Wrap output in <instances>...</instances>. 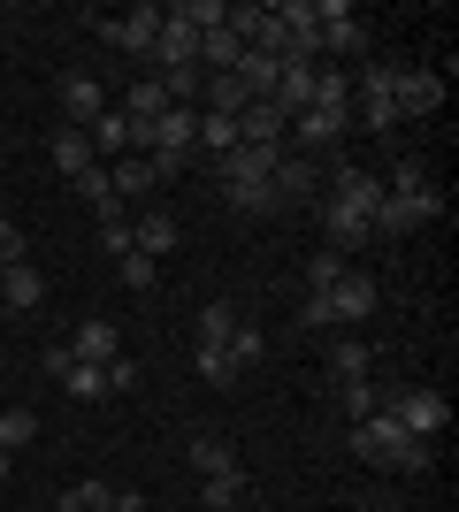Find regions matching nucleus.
<instances>
[{
  "label": "nucleus",
  "mask_w": 459,
  "mask_h": 512,
  "mask_svg": "<svg viewBox=\"0 0 459 512\" xmlns=\"http://www.w3.org/2000/svg\"><path fill=\"white\" fill-rule=\"evenodd\" d=\"M345 444L360 451L368 467H398V474L429 467V444H421V436H406V428L391 421V406H375L368 421H345Z\"/></svg>",
  "instance_id": "obj_1"
},
{
  "label": "nucleus",
  "mask_w": 459,
  "mask_h": 512,
  "mask_svg": "<svg viewBox=\"0 0 459 512\" xmlns=\"http://www.w3.org/2000/svg\"><path fill=\"white\" fill-rule=\"evenodd\" d=\"M444 214V192L437 184H383V207H375V237H406L421 222Z\"/></svg>",
  "instance_id": "obj_2"
},
{
  "label": "nucleus",
  "mask_w": 459,
  "mask_h": 512,
  "mask_svg": "<svg viewBox=\"0 0 459 512\" xmlns=\"http://www.w3.org/2000/svg\"><path fill=\"white\" fill-rule=\"evenodd\" d=\"M383 406H391V421L406 428V436H421V444H437L444 428H452V406H444V390H391Z\"/></svg>",
  "instance_id": "obj_3"
},
{
  "label": "nucleus",
  "mask_w": 459,
  "mask_h": 512,
  "mask_svg": "<svg viewBox=\"0 0 459 512\" xmlns=\"http://www.w3.org/2000/svg\"><path fill=\"white\" fill-rule=\"evenodd\" d=\"M375 299H383V291H375V276H368V268H345V276H337V283L322 291L329 329H352V321H368V314H375Z\"/></svg>",
  "instance_id": "obj_4"
},
{
  "label": "nucleus",
  "mask_w": 459,
  "mask_h": 512,
  "mask_svg": "<svg viewBox=\"0 0 459 512\" xmlns=\"http://www.w3.org/2000/svg\"><path fill=\"white\" fill-rule=\"evenodd\" d=\"M54 100H62L69 130H92L100 115H108V92H100V77H92V69H62V77H54Z\"/></svg>",
  "instance_id": "obj_5"
},
{
  "label": "nucleus",
  "mask_w": 459,
  "mask_h": 512,
  "mask_svg": "<svg viewBox=\"0 0 459 512\" xmlns=\"http://www.w3.org/2000/svg\"><path fill=\"white\" fill-rule=\"evenodd\" d=\"M352 138V107H299V115H291V138L284 146H345Z\"/></svg>",
  "instance_id": "obj_6"
},
{
  "label": "nucleus",
  "mask_w": 459,
  "mask_h": 512,
  "mask_svg": "<svg viewBox=\"0 0 459 512\" xmlns=\"http://www.w3.org/2000/svg\"><path fill=\"white\" fill-rule=\"evenodd\" d=\"M153 69H199V31L176 8H161V31H153V54H146Z\"/></svg>",
  "instance_id": "obj_7"
},
{
  "label": "nucleus",
  "mask_w": 459,
  "mask_h": 512,
  "mask_svg": "<svg viewBox=\"0 0 459 512\" xmlns=\"http://www.w3.org/2000/svg\"><path fill=\"white\" fill-rule=\"evenodd\" d=\"M92 31H100V39H108L115 54H138V62H146V54H153V31H161V8H131V16H100Z\"/></svg>",
  "instance_id": "obj_8"
},
{
  "label": "nucleus",
  "mask_w": 459,
  "mask_h": 512,
  "mask_svg": "<svg viewBox=\"0 0 459 512\" xmlns=\"http://www.w3.org/2000/svg\"><path fill=\"white\" fill-rule=\"evenodd\" d=\"M391 100H398V123H406V115H437L444 77L437 69H391Z\"/></svg>",
  "instance_id": "obj_9"
},
{
  "label": "nucleus",
  "mask_w": 459,
  "mask_h": 512,
  "mask_svg": "<svg viewBox=\"0 0 459 512\" xmlns=\"http://www.w3.org/2000/svg\"><path fill=\"white\" fill-rule=\"evenodd\" d=\"M176 245H184L176 214H169V207H138V222H131V253H146V260H169Z\"/></svg>",
  "instance_id": "obj_10"
},
{
  "label": "nucleus",
  "mask_w": 459,
  "mask_h": 512,
  "mask_svg": "<svg viewBox=\"0 0 459 512\" xmlns=\"http://www.w3.org/2000/svg\"><path fill=\"white\" fill-rule=\"evenodd\" d=\"M268 199H276V214H284V207H299V199H314V161L284 146V161L268 169Z\"/></svg>",
  "instance_id": "obj_11"
},
{
  "label": "nucleus",
  "mask_w": 459,
  "mask_h": 512,
  "mask_svg": "<svg viewBox=\"0 0 459 512\" xmlns=\"http://www.w3.org/2000/svg\"><path fill=\"white\" fill-rule=\"evenodd\" d=\"M329 199H337V207H352V214H368V230H375V207H383V176L375 169H337V184H329Z\"/></svg>",
  "instance_id": "obj_12"
},
{
  "label": "nucleus",
  "mask_w": 459,
  "mask_h": 512,
  "mask_svg": "<svg viewBox=\"0 0 459 512\" xmlns=\"http://www.w3.org/2000/svg\"><path fill=\"white\" fill-rule=\"evenodd\" d=\"M85 138H92V153H115V161H123V153H146V123H131L123 107H108Z\"/></svg>",
  "instance_id": "obj_13"
},
{
  "label": "nucleus",
  "mask_w": 459,
  "mask_h": 512,
  "mask_svg": "<svg viewBox=\"0 0 459 512\" xmlns=\"http://www.w3.org/2000/svg\"><path fill=\"white\" fill-rule=\"evenodd\" d=\"M322 237H329V253H360V245H375V230H368V214H352V207H337V199H322Z\"/></svg>",
  "instance_id": "obj_14"
},
{
  "label": "nucleus",
  "mask_w": 459,
  "mask_h": 512,
  "mask_svg": "<svg viewBox=\"0 0 459 512\" xmlns=\"http://www.w3.org/2000/svg\"><path fill=\"white\" fill-rule=\"evenodd\" d=\"M284 138H291V115L276 100H253L238 115V146H284Z\"/></svg>",
  "instance_id": "obj_15"
},
{
  "label": "nucleus",
  "mask_w": 459,
  "mask_h": 512,
  "mask_svg": "<svg viewBox=\"0 0 459 512\" xmlns=\"http://www.w3.org/2000/svg\"><path fill=\"white\" fill-rule=\"evenodd\" d=\"M46 153H54V169H62L69 176V184H77V176H85V169H100V153H92V138H85V130H54V138H46Z\"/></svg>",
  "instance_id": "obj_16"
},
{
  "label": "nucleus",
  "mask_w": 459,
  "mask_h": 512,
  "mask_svg": "<svg viewBox=\"0 0 459 512\" xmlns=\"http://www.w3.org/2000/svg\"><path fill=\"white\" fill-rule=\"evenodd\" d=\"M0 299H8V314H31V306H46V276L31 260H16V268H0Z\"/></svg>",
  "instance_id": "obj_17"
},
{
  "label": "nucleus",
  "mask_w": 459,
  "mask_h": 512,
  "mask_svg": "<svg viewBox=\"0 0 459 512\" xmlns=\"http://www.w3.org/2000/svg\"><path fill=\"white\" fill-rule=\"evenodd\" d=\"M115 352H123V329H115V321H85L77 344H69V360H85V367H108Z\"/></svg>",
  "instance_id": "obj_18"
},
{
  "label": "nucleus",
  "mask_w": 459,
  "mask_h": 512,
  "mask_svg": "<svg viewBox=\"0 0 459 512\" xmlns=\"http://www.w3.org/2000/svg\"><path fill=\"white\" fill-rule=\"evenodd\" d=\"M245 467H230V474H199V512H238L245 505Z\"/></svg>",
  "instance_id": "obj_19"
},
{
  "label": "nucleus",
  "mask_w": 459,
  "mask_h": 512,
  "mask_svg": "<svg viewBox=\"0 0 459 512\" xmlns=\"http://www.w3.org/2000/svg\"><path fill=\"white\" fill-rule=\"evenodd\" d=\"M108 176H115V199H153V192H161V169H153L146 153H123Z\"/></svg>",
  "instance_id": "obj_20"
},
{
  "label": "nucleus",
  "mask_w": 459,
  "mask_h": 512,
  "mask_svg": "<svg viewBox=\"0 0 459 512\" xmlns=\"http://www.w3.org/2000/svg\"><path fill=\"white\" fill-rule=\"evenodd\" d=\"M368 367H375V352L360 337H337V344H329V390H337V383H368Z\"/></svg>",
  "instance_id": "obj_21"
},
{
  "label": "nucleus",
  "mask_w": 459,
  "mask_h": 512,
  "mask_svg": "<svg viewBox=\"0 0 459 512\" xmlns=\"http://www.w3.org/2000/svg\"><path fill=\"white\" fill-rule=\"evenodd\" d=\"M222 207H230V214H276L268 176H222Z\"/></svg>",
  "instance_id": "obj_22"
},
{
  "label": "nucleus",
  "mask_w": 459,
  "mask_h": 512,
  "mask_svg": "<svg viewBox=\"0 0 459 512\" xmlns=\"http://www.w3.org/2000/svg\"><path fill=\"white\" fill-rule=\"evenodd\" d=\"M77 199H85L100 222H108V214H131L123 199H115V176H108V169H85V176H77Z\"/></svg>",
  "instance_id": "obj_23"
},
{
  "label": "nucleus",
  "mask_w": 459,
  "mask_h": 512,
  "mask_svg": "<svg viewBox=\"0 0 459 512\" xmlns=\"http://www.w3.org/2000/svg\"><path fill=\"white\" fill-rule=\"evenodd\" d=\"M62 390L77 398V406H100V398H108V367H85V360H69V367H62Z\"/></svg>",
  "instance_id": "obj_24"
},
{
  "label": "nucleus",
  "mask_w": 459,
  "mask_h": 512,
  "mask_svg": "<svg viewBox=\"0 0 459 512\" xmlns=\"http://www.w3.org/2000/svg\"><path fill=\"white\" fill-rule=\"evenodd\" d=\"M230 329H238V306H230V299L199 306V344H230Z\"/></svg>",
  "instance_id": "obj_25"
},
{
  "label": "nucleus",
  "mask_w": 459,
  "mask_h": 512,
  "mask_svg": "<svg viewBox=\"0 0 459 512\" xmlns=\"http://www.w3.org/2000/svg\"><path fill=\"white\" fill-rule=\"evenodd\" d=\"M161 107H169V100H161V85H153V77H138V85L123 92V115H131V123H161Z\"/></svg>",
  "instance_id": "obj_26"
},
{
  "label": "nucleus",
  "mask_w": 459,
  "mask_h": 512,
  "mask_svg": "<svg viewBox=\"0 0 459 512\" xmlns=\"http://www.w3.org/2000/svg\"><path fill=\"white\" fill-rule=\"evenodd\" d=\"M108 505H115V490H108V482H69L54 512H108Z\"/></svg>",
  "instance_id": "obj_27"
},
{
  "label": "nucleus",
  "mask_w": 459,
  "mask_h": 512,
  "mask_svg": "<svg viewBox=\"0 0 459 512\" xmlns=\"http://www.w3.org/2000/svg\"><path fill=\"white\" fill-rule=\"evenodd\" d=\"M199 146L215 153V161H222V153H238V115H199Z\"/></svg>",
  "instance_id": "obj_28"
},
{
  "label": "nucleus",
  "mask_w": 459,
  "mask_h": 512,
  "mask_svg": "<svg viewBox=\"0 0 459 512\" xmlns=\"http://www.w3.org/2000/svg\"><path fill=\"white\" fill-rule=\"evenodd\" d=\"M345 268H352V260H345V253H329V245H322V253L306 260V299H322V291H329L337 276H345Z\"/></svg>",
  "instance_id": "obj_29"
},
{
  "label": "nucleus",
  "mask_w": 459,
  "mask_h": 512,
  "mask_svg": "<svg viewBox=\"0 0 459 512\" xmlns=\"http://www.w3.org/2000/svg\"><path fill=\"white\" fill-rule=\"evenodd\" d=\"M115 276H123V291H138V299H146L153 283H161V260H146V253H123V260H115Z\"/></svg>",
  "instance_id": "obj_30"
},
{
  "label": "nucleus",
  "mask_w": 459,
  "mask_h": 512,
  "mask_svg": "<svg viewBox=\"0 0 459 512\" xmlns=\"http://www.w3.org/2000/svg\"><path fill=\"white\" fill-rule=\"evenodd\" d=\"M375 406H383V390H375V383H337V413H345V421H368Z\"/></svg>",
  "instance_id": "obj_31"
},
{
  "label": "nucleus",
  "mask_w": 459,
  "mask_h": 512,
  "mask_svg": "<svg viewBox=\"0 0 459 512\" xmlns=\"http://www.w3.org/2000/svg\"><path fill=\"white\" fill-rule=\"evenodd\" d=\"M230 467H238V451L222 444V436H199L192 444V474H230Z\"/></svg>",
  "instance_id": "obj_32"
},
{
  "label": "nucleus",
  "mask_w": 459,
  "mask_h": 512,
  "mask_svg": "<svg viewBox=\"0 0 459 512\" xmlns=\"http://www.w3.org/2000/svg\"><path fill=\"white\" fill-rule=\"evenodd\" d=\"M31 436H39V413H31V406H8V413H0V451L31 444Z\"/></svg>",
  "instance_id": "obj_33"
},
{
  "label": "nucleus",
  "mask_w": 459,
  "mask_h": 512,
  "mask_svg": "<svg viewBox=\"0 0 459 512\" xmlns=\"http://www.w3.org/2000/svg\"><path fill=\"white\" fill-rule=\"evenodd\" d=\"M222 352H230V367H238V375H245V367H253V360H261V352H268V337H261V329H245V321H238Z\"/></svg>",
  "instance_id": "obj_34"
},
{
  "label": "nucleus",
  "mask_w": 459,
  "mask_h": 512,
  "mask_svg": "<svg viewBox=\"0 0 459 512\" xmlns=\"http://www.w3.org/2000/svg\"><path fill=\"white\" fill-rule=\"evenodd\" d=\"M199 383H215V390L238 383V367H230V352H222V344H199Z\"/></svg>",
  "instance_id": "obj_35"
},
{
  "label": "nucleus",
  "mask_w": 459,
  "mask_h": 512,
  "mask_svg": "<svg viewBox=\"0 0 459 512\" xmlns=\"http://www.w3.org/2000/svg\"><path fill=\"white\" fill-rule=\"evenodd\" d=\"M100 253H108V260L131 253V214H108V222H100Z\"/></svg>",
  "instance_id": "obj_36"
},
{
  "label": "nucleus",
  "mask_w": 459,
  "mask_h": 512,
  "mask_svg": "<svg viewBox=\"0 0 459 512\" xmlns=\"http://www.w3.org/2000/svg\"><path fill=\"white\" fill-rule=\"evenodd\" d=\"M23 260V230H16V214H0V268H16Z\"/></svg>",
  "instance_id": "obj_37"
},
{
  "label": "nucleus",
  "mask_w": 459,
  "mask_h": 512,
  "mask_svg": "<svg viewBox=\"0 0 459 512\" xmlns=\"http://www.w3.org/2000/svg\"><path fill=\"white\" fill-rule=\"evenodd\" d=\"M115 390H138V360H123V352L108 360V398H115Z\"/></svg>",
  "instance_id": "obj_38"
},
{
  "label": "nucleus",
  "mask_w": 459,
  "mask_h": 512,
  "mask_svg": "<svg viewBox=\"0 0 459 512\" xmlns=\"http://www.w3.org/2000/svg\"><path fill=\"white\" fill-rule=\"evenodd\" d=\"M299 329H314V337H322V329H329V306H322V299H306V306H299Z\"/></svg>",
  "instance_id": "obj_39"
},
{
  "label": "nucleus",
  "mask_w": 459,
  "mask_h": 512,
  "mask_svg": "<svg viewBox=\"0 0 459 512\" xmlns=\"http://www.w3.org/2000/svg\"><path fill=\"white\" fill-rule=\"evenodd\" d=\"M108 512H146V505H138V497H123V490H115V505Z\"/></svg>",
  "instance_id": "obj_40"
},
{
  "label": "nucleus",
  "mask_w": 459,
  "mask_h": 512,
  "mask_svg": "<svg viewBox=\"0 0 459 512\" xmlns=\"http://www.w3.org/2000/svg\"><path fill=\"white\" fill-rule=\"evenodd\" d=\"M0 482H8V451H0Z\"/></svg>",
  "instance_id": "obj_41"
},
{
  "label": "nucleus",
  "mask_w": 459,
  "mask_h": 512,
  "mask_svg": "<svg viewBox=\"0 0 459 512\" xmlns=\"http://www.w3.org/2000/svg\"><path fill=\"white\" fill-rule=\"evenodd\" d=\"M146 512H169V505H146Z\"/></svg>",
  "instance_id": "obj_42"
},
{
  "label": "nucleus",
  "mask_w": 459,
  "mask_h": 512,
  "mask_svg": "<svg viewBox=\"0 0 459 512\" xmlns=\"http://www.w3.org/2000/svg\"><path fill=\"white\" fill-rule=\"evenodd\" d=\"M0 214H8V199H0Z\"/></svg>",
  "instance_id": "obj_43"
}]
</instances>
